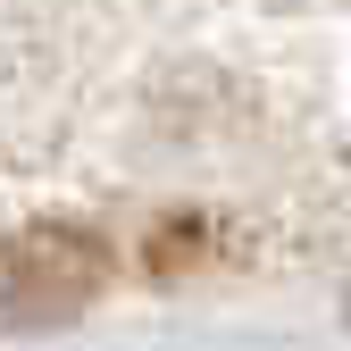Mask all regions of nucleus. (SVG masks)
<instances>
[{
  "instance_id": "nucleus-1",
  "label": "nucleus",
  "mask_w": 351,
  "mask_h": 351,
  "mask_svg": "<svg viewBox=\"0 0 351 351\" xmlns=\"http://www.w3.org/2000/svg\"><path fill=\"white\" fill-rule=\"evenodd\" d=\"M93 285H101V243H93V234L51 226V234H25V243L9 251V310H25V318L75 310Z\"/></svg>"
}]
</instances>
